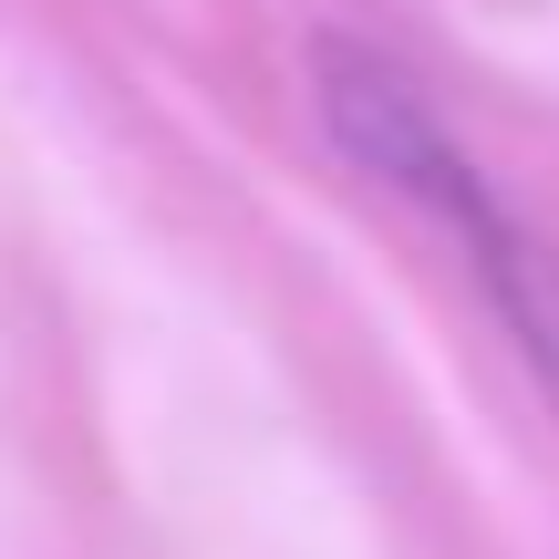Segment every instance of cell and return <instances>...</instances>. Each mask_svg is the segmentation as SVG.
Here are the masks:
<instances>
[{
	"instance_id": "obj_1",
	"label": "cell",
	"mask_w": 559,
	"mask_h": 559,
	"mask_svg": "<svg viewBox=\"0 0 559 559\" xmlns=\"http://www.w3.org/2000/svg\"><path fill=\"white\" fill-rule=\"evenodd\" d=\"M311 104H321V135L362 166L373 187H394L415 218H436V239L477 270L487 311L508 321V342L528 353V373L549 383L559 404V260L519 228V207L487 187V166L445 135L436 94H425L404 62H383L373 41H321L311 52Z\"/></svg>"
}]
</instances>
